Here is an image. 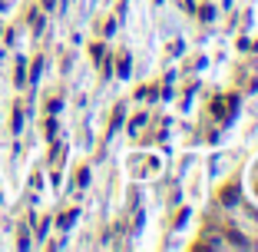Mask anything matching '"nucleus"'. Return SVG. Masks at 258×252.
Wrapping results in <instances>:
<instances>
[{
    "label": "nucleus",
    "instance_id": "f257e3e1",
    "mask_svg": "<svg viewBox=\"0 0 258 252\" xmlns=\"http://www.w3.org/2000/svg\"><path fill=\"white\" fill-rule=\"evenodd\" d=\"M222 203H228V206H232V203H238V189H235V186H228L225 193H222Z\"/></svg>",
    "mask_w": 258,
    "mask_h": 252
}]
</instances>
